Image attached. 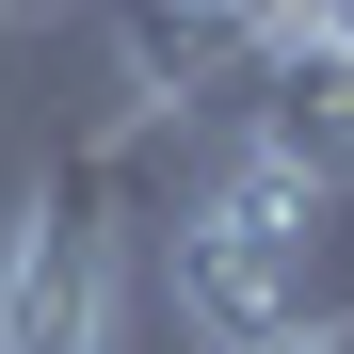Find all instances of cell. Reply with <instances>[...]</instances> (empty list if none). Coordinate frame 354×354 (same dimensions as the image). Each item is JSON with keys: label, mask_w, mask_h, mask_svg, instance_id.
<instances>
[{"label": "cell", "mask_w": 354, "mask_h": 354, "mask_svg": "<svg viewBox=\"0 0 354 354\" xmlns=\"http://www.w3.org/2000/svg\"><path fill=\"white\" fill-rule=\"evenodd\" d=\"M258 0H113V97L145 113H258Z\"/></svg>", "instance_id": "2"}, {"label": "cell", "mask_w": 354, "mask_h": 354, "mask_svg": "<svg viewBox=\"0 0 354 354\" xmlns=\"http://www.w3.org/2000/svg\"><path fill=\"white\" fill-rule=\"evenodd\" d=\"M258 354H354V322H306V338H258Z\"/></svg>", "instance_id": "4"}, {"label": "cell", "mask_w": 354, "mask_h": 354, "mask_svg": "<svg viewBox=\"0 0 354 354\" xmlns=\"http://www.w3.org/2000/svg\"><path fill=\"white\" fill-rule=\"evenodd\" d=\"M209 209H242L258 242H290V258H338V225H354V194L306 161V145H274V129H225V161L194 177Z\"/></svg>", "instance_id": "3"}, {"label": "cell", "mask_w": 354, "mask_h": 354, "mask_svg": "<svg viewBox=\"0 0 354 354\" xmlns=\"http://www.w3.org/2000/svg\"><path fill=\"white\" fill-rule=\"evenodd\" d=\"M161 290H177V322H194L209 354H258V338H306V322H322V258L258 242V225L209 209V194L161 209Z\"/></svg>", "instance_id": "1"}, {"label": "cell", "mask_w": 354, "mask_h": 354, "mask_svg": "<svg viewBox=\"0 0 354 354\" xmlns=\"http://www.w3.org/2000/svg\"><path fill=\"white\" fill-rule=\"evenodd\" d=\"M48 17H65V0H0V32H48Z\"/></svg>", "instance_id": "5"}]
</instances>
